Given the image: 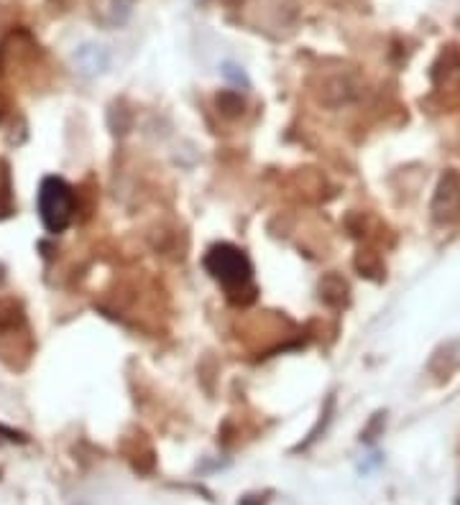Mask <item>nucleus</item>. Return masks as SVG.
Returning a JSON list of instances; mask_svg holds the SVG:
<instances>
[{"label": "nucleus", "instance_id": "nucleus-1", "mask_svg": "<svg viewBox=\"0 0 460 505\" xmlns=\"http://www.w3.org/2000/svg\"><path fill=\"white\" fill-rule=\"evenodd\" d=\"M205 269L221 284L228 299L236 304H251L256 299V286H254V269L246 252L221 243L213 245L205 255Z\"/></svg>", "mask_w": 460, "mask_h": 505}, {"label": "nucleus", "instance_id": "nucleus-2", "mask_svg": "<svg viewBox=\"0 0 460 505\" xmlns=\"http://www.w3.org/2000/svg\"><path fill=\"white\" fill-rule=\"evenodd\" d=\"M77 210V199L72 187L60 176H46L39 187V214L44 228L52 235L64 233Z\"/></svg>", "mask_w": 460, "mask_h": 505}, {"label": "nucleus", "instance_id": "nucleus-3", "mask_svg": "<svg viewBox=\"0 0 460 505\" xmlns=\"http://www.w3.org/2000/svg\"><path fill=\"white\" fill-rule=\"evenodd\" d=\"M460 217V174L445 172L432 199V220L438 225H450Z\"/></svg>", "mask_w": 460, "mask_h": 505}, {"label": "nucleus", "instance_id": "nucleus-4", "mask_svg": "<svg viewBox=\"0 0 460 505\" xmlns=\"http://www.w3.org/2000/svg\"><path fill=\"white\" fill-rule=\"evenodd\" d=\"M333 286H335V289H330V286L322 281V299H325L327 304H333V307H341V304H345V299H348V296H345V293H348V286H345V281L338 278V276H333Z\"/></svg>", "mask_w": 460, "mask_h": 505}, {"label": "nucleus", "instance_id": "nucleus-5", "mask_svg": "<svg viewBox=\"0 0 460 505\" xmlns=\"http://www.w3.org/2000/svg\"><path fill=\"white\" fill-rule=\"evenodd\" d=\"M218 105H221L225 113H238L240 108H243L238 95H221V98H218Z\"/></svg>", "mask_w": 460, "mask_h": 505}]
</instances>
